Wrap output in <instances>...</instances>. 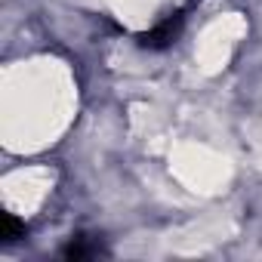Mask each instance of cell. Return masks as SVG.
<instances>
[{
    "mask_svg": "<svg viewBox=\"0 0 262 262\" xmlns=\"http://www.w3.org/2000/svg\"><path fill=\"white\" fill-rule=\"evenodd\" d=\"M179 25H182V16H167V19L158 22L151 31H145V34L139 37V43L148 47V50H164V47H170L173 37L179 34Z\"/></svg>",
    "mask_w": 262,
    "mask_h": 262,
    "instance_id": "6da1fadb",
    "label": "cell"
},
{
    "mask_svg": "<svg viewBox=\"0 0 262 262\" xmlns=\"http://www.w3.org/2000/svg\"><path fill=\"white\" fill-rule=\"evenodd\" d=\"M22 234H25V225L19 219H13V216H4V241H16Z\"/></svg>",
    "mask_w": 262,
    "mask_h": 262,
    "instance_id": "7a4b0ae2",
    "label": "cell"
}]
</instances>
